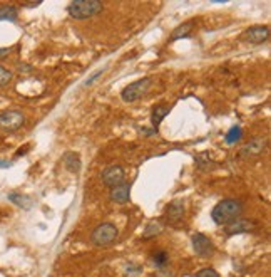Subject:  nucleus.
<instances>
[{"mask_svg":"<svg viewBox=\"0 0 271 277\" xmlns=\"http://www.w3.org/2000/svg\"><path fill=\"white\" fill-rule=\"evenodd\" d=\"M243 213V202L236 198H225L214 205L211 210V218L216 225H229L238 220Z\"/></svg>","mask_w":271,"mask_h":277,"instance_id":"1","label":"nucleus"},{"mask_svg":"<svg viewBox=\"0 0 271 277\" xmlns=\"http://www.w3.org/2000/svg\"><path fill=\"white\" fill-rule=\"evenodd\" d=\"M104 5L99 0H74L67 5V12L72 19L86 20L102 12Z\"/></svg>","mask_w":271,"mask_h":277,"instance_id":"2","label":"nucleus"},{"mask_svg":"<svg viewBox=\"0 0 271 277\" xmlns=\"http://www.w3.org/2000/svg\"><path fill=\"white\" fill-rule=\"evenodd\" d=\"M117 239H119V228H117L114 224H111V222H104V224L97 225V227L94 228L92 235H90L92 244L97 247L112 245Z\"/></svg>","mask_w":271,"mask_h":277,"instance_id":"3","label":"nucleus"},{"mask_svg":"<svg viewBox=\"0 0 271 277\" xmlns=\"http://www.w3.org/2000/svg\"><path fill=\"white\" fill-rule=\"evenodd\" d=\"M152 81L149 78H142L139 79V81H134L131 82L129 86L124 87L122 93H120V98H122L124 103H134V101L141 99V98L148 93Z\"/></svg>","mask_w":271,"mask_h":277,"instance_id":"4","label":"nucleus"},{"mask_svg":"<svg viewBox=\"0 0 271 277\" xmlns=\"http://www.w3.org/2000/svg\"><path fill=\"white\" fill-rule=\"evenodd\" d=\"M25 123V116L22 114L20 111H14V109H9V111H2L0 113V128L3 131H17L24 126Z\"/></svg>","mask_w":271,"mask_h":277,"instance_id":"5","label":"nucleus"},{"mask_svg":"<svg viewBox=\"0 0 271 277\" xmlns=\"http://www.w3.org/2000/svg\"><path fill=\"white\" fill-rule=\"evenodd\" d=\"M184 212H186V207H184V202L182 200H173L169 203V207L166 209V213H164V222L167 225H176L181 224V220L184 218Z\"/></svg>","mask_w":271,"mask_h":277,"instance_id":"6","label":"nucleus"},{"mask_svg":"<svg viewBox=\"0 0 271 277\" xmlns=\"http://www.w3.org/2000/svg\"><path fill=\"white\" fill-rule=\"evenodd\" d=\"M270 39V27L268 25H255L241 34V41L250 44H263Z\"/></svg>","mask_w":271,"mask_h":277,"instance_id":"7","label":"nucleus"},{"mask_svg":"<svg viewBox=\"0 0 271 277\" xmlns=\"http://www.w3.org/2000/svg\"><path fill=\"white\" fill-rule=\"evenodd\" d=\"M191 242L194 252L199 257H211L214 254V244L211 242L210 237H206L204 234H199V232L194 234L191 237Z\"/></svg>","mask_w":271,"mask_h":277,"instance_id":"8","label":"nucleus"},{"mask_svg":"<svg viewBox=\"0 0 271 277\" xmlns=\"http://www.w3.org/2000/svg\"><path fill=\"white\" fill-rule=\"evenodd\" d=\"M124 177H126V173H124L122 166L119 165H111L102 171V181L109 188H114L117 185L124 183Z\"/></svg>","mask_w":271,"mask_h":277,"instance_id":"9","label":"nucleus"},{"mask_svg":"<svg viewBox=\"0 0 271 277\" xmlns=\"http://www.w3.org/2000/svg\"><path fill=\"white\" fill-rule=\"evenodd\" d=\"M253 227H255V222L238 218V220L231 222L228 227H225V234L228 237H233V235H238V234H246V232L253 230Z\"/></svg>","mask_w":271,"mask_h":277,"instance_id":"10","label":"nucleus"},{"mask_svg":"<svg viewBox=\"0 0 271 277\" xmlns=\"http://www.w3.org/2000/svg\"><path fill=\"white\" fill-rule=\"evenodd\" d=\"M131 198V183L124 181V183L117 185V187L111 188V200L116 203H127Z\"/></svg>","mask_w":271,"mask_h":277,"instance_id":"11","label":"nucleus"},{"mask_svg":"<svg viewBox=\"0 0 271 277\" xmlns=\"http://www.w3.org/2000/svg\"><path fill=\"white\" fill-rule=\"evenodd\" d=\"M62 163H64V168L71 173H79L82 162H80V155L75 151H67L62 156Z\"/></svg>","mask_w":271,"mask_h":277,"instance_id":"12","label":"nucleus"},{"mask_svg":"<svg viewBox=\"0 0 271 277\" xmlns=\"http://www.w3.org/2000/svg\"><path fill=\"white\" fill-rule=\"evenodd\" d=\"M171 113V106L169 104H159L152 109V114H151V123H152V130L157 131V128L161 126L163 119L166 118L167 114Z\"/></svg>","mask_w":271,"mask_h":277,"instance_id":"13","label":"nucleus"},{"mask_svg":"<svg viewBox=\"0 0 271 277\" xmlns=\"http://www.w3.org/2000/svg\"><path fill=\"white\" fill-rule=\"evenodd\" d=\"M9 200L14 203V205L20 207V209H24V210H29V209H30V207H32V200H30V196L22 195V193H17V192L9 193Z\"/></svg>","mask_w":271,"mask_h":277,"instance_id":"14","label":"nucleus"},{"mask_svg":"<svg viewBox=\"0 0 271 277\" xmlns=\"http://www.w3.org/2000/svg\"><path fill=\"white\" fill-rule=\"evenodd\" d=\"M193 31V20L189 22H184V24L178 25L173 32H171V41H178V39H182V37H188L189 32Z\"/></svg>","mask_w":271,"mask_h":277,"instance_id":"15","label":"nucleus"},{"mask_svg":"<svg viewBox=\"0 0 271 277\" xmlns=\"http://www.w3.org/2000/svg\"><path fill=\"white\" fill-rule=\"evenodd\" d=\"M19 17V9L14 5H2L0 7V22L7 20V22H15Z\"/></svg>","mask_w":271,"mask_h":277,"instance_id":"16","label":"nucleus"},{"mask_svg":"<svg viewBox=\"0 0 271 277\" xmlns=\"http://www.w3.org/2000/svg\"><path fill=\"white\" fill-rule=\"evenodd\" d=\"M265 145H266L265 140H253L251 143H248L243 148L241 155H258V153H261L265 149Z\"/></svg>","mask_w":271,"mask_h":277,"instance_id":"17","label":"nucleus"},{"mask_svg":"<svg viewBox=\"0 0 271 277\" xmlns=\"http://www.w3.org/2000/svg\"><path fill=\"white\" fill-rule=\"evenodd\" d=\"M161 232H163V222L151 220L148 224V227L144 228V232H142V237H144V239H151V237L159 235Z\"/></svg>","mask_w":271,"mask_h":277,"instance_id":"18","label":"nucleus"},{"mask_svg":"<svg viewBox=\"0 0 271 277\" xmlns=\"http://www.w3.org/2000/svg\"><path fill=\"white\" fill-rule=\"evenodd\" d=\"M152 262H154L157 269H164L167 265V262H169V256L164 250H154L152 252Z\"/></svg>","mask_w":271,"mask_h":277,"instance_id":"19","label":"nucleus"},{"mask_svg":"<svg viewBox=\"0 0 271 277\" xmlns=\"http://www.w3.org/2000/svg\"><path fill=\"white\" fill-rule=\"evenodd\" d=\"M241 136H243V131H241L240 126H233V128L226 133L225 141L228 145H234V143H238V141L241 140Z\"/></svg>","mask_w":271,"mask_h":277,"instance_id":"20","label":"nucleus"},{"mask_svg":"<svg viewBox=\"0 0 271 277\" xmlns=\"http://www.w3.org/2000/svg\"><path fill=\"white\" fill-rule=\"evenodd\" d=\"M12 78H14L12 71H9L7 67L0 65V87H3V86L9 84V82L12 81Z\"/></svg>","mask_w":271,"mask_h":277,"instance_id":"21","label":"nucleus"},{"mask_svg":"<svg viewBox=\"0 0 271 277\" xmlns=\"http://www.w3.org/2000/svg\"><path fill=\"white\" fill-rule=\"evenodd\" d=\"M193 277H219V274L214 271L213 267H206V269H201V271H197Z\"/></svg>","mask_w":271,"mask_h":277,"instance_id":"22","label":"nucleus"},{"mask_svg":"<svg viewBox=\"0 0 271 277\" xmlns=\"http://www.w3.org/2000/svg\"><path fill=\"white\" fill-rule=\"evenodd\" d=\"M104 71H105V69H99L97 72H94V74L90 76V78L87 79L86 82H84V86H90V84H94V82L97 81V78H99V76H102V72H104Z\"/></svg>","mask_w":271,"mask_h":277,"instance_id":"23","label":"nucleus"},{"mask_svg":"<svg viewBox=\"0 0 271 277\" xmlns=\"http://www.w3.org/2000/svg\"><path fill=\"white\" fill-rule=\"evenodd\" d=\"M142 269L139 267V265H136V264H127L126 265V274H139Z\"/></svg>","mask_w":271,"mask_h":277,"instance_id":"24","label":"nucleus"},{"mask_svg":"<svg viewBox=\"0 0 271 277\" xmlns=\"http://www.w3.org/2000/svg\"><path fill=\"white\" fill-rule=\"evenodd\" d=\"M9 54H10L9 47H0V59H2V57H7Z\"/></svg>","mask_w":271,"mask_h":277,"instance_id":"25","label":"nucleus"},{"mask_svg":"<svg viewBox=\"0 0 271 277\" xmlns=\"http://www.w3.org/2000/svg\"><path fill=\"white\" fill-rule=\"evenodd\" d=\"M10 166H12V163L7 162V160H2V158H0V168H10Z\"/></svg>","mask_w":271,"mask_h":277,"instance_id":"26","label":"nucleus"},{"mask_svg":"<svg viewBox=\"0 0 271 277\" xmlns=\"http://www.w3.org/2000/svg\"><path fill=\"white\" fill-rule=\"evenodd\" d=\"M40 2H30V3H22V7H27V9H35V7H39Z\"/></svg>","mask_w":271,"mask_h":277,"instance_id":"27","label":"nucleus"}]
</instances>
